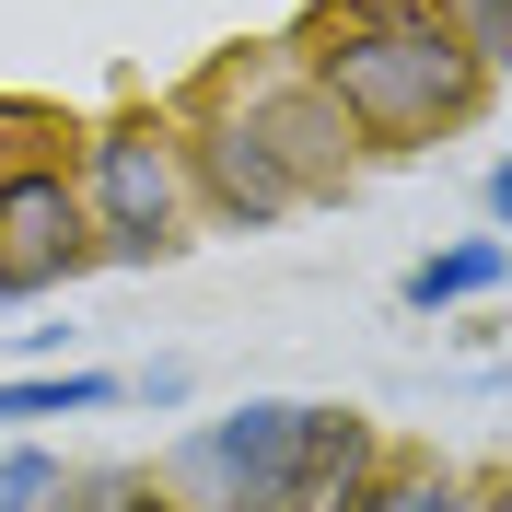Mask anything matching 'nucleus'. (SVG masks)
<instances>
[{
  "instance_id": "nucleus-1",
  "label": "nucleus",
  "mask_w": 512,
  "mask_h": 512,
  "mask_svg": "<svg viewBox=\"0 0 512 512\" xmlns=\"http://www.w3.org/2000/svg\"><path fill=\"white\" fill-rule=\"evenodd\" d=\"M303 82L350 117L361 152H431L466 117H489V82L454 47L443 0H338L326 24H303Z\"/></svg>"
},
{
  "instance_id": "nucleus-2",
  "label": "nucleus",
  "mask_w": 512,
  "mask_h": 512,
  "mask_svg": "<svg viewBox=\"0 0 512 512\" xmlns=\"http://www.w3.org/2000/svg\"><path fill=\"white\" fill-rule=\"evenodd\" d=\"M350 466H373V419L315 396H233L175 443V478L210 512H315Z\"/></svg>"
},
{
  "instance_id": "nucleus-3",
  "label": "nucleus",
  "mask_w": 512,
  "mask_h": 512,
  "mask_svg": "<svg viewBox=\"0 0 512 512\" xmlns=\"http://www.w3.org/2000/svg\"><path fill=\"white\" fill-rule=\"evenodd\" d=\"M82 222L94 268H175L187 256V175H175V128L163 117H105L82 128Z\"/></svg>"
},
{
  "instance_id": "nucleus-4",
  "label": "nucleus",
  "mask_w": 512,
  "mask_h": 512,
  "mask_svg": "<svg viewBox=\"0 0 512 512\" xmlns=\"http://www.w3.org/2000/svg\"><path fill=\"white\" fill-rule=\"evenodd\" d=\"M175 128V175H187V210H210L222 233H280L303 198L280 187V163L256 152V128H245V105L210 82V94L187 105V117H163Z\"/></svg>"
},
{
  "instance_id": "nucleus-5",
  "label": "nucleus",
  "mask_w": 512,
  "mask_h": 512,
  "mask_svg": "<svg viewBox=\"0 0 512 512\" xmlns=\"http://www.w3.org/2000/svg\"><path fill=\"white\" fill-rule=\"evenodd\" d=\"M233 105H245V128H256V152L280 163V187L315 210V198H350V175H361V140H350V117L303 82V70H268V82H222Z\"/></svg>"
},
{
  "instance_id": "nucleus-6",
  "label": "nucleus",
  "mask_w": 512,
  "mask_h": 512,
  "mask_svg": "<svg viewBox=\"0 0 512 512\" xmlns=\"http://www.w3.org/2000/svg\"><path fill=\"white\" fill-rule=\"evenodd\" d=\"M82 268H94V222H82L70 163H0V291L35 303Z\"/></svg>"
},
{
  "instance_id": "nucleus-7",
  "label": "nucleus",
  "mask_w": 512,
  "mask_h": 512,
  "mask_svg": "<svg viewBox=\"0 0 512 512\" xmlns=\"http://www.w3.org/2000/svg\"><path fill=\"white\" fill-rule=\"evenodd\" d=\"M501 268H512L501 233H466V245H431V256H419L408 280H396V303H408V315H454V303H489Z\"/></svg>"
},
{
  "instance_id": "nucleus-8",
  "label": "nucleus",
  "mask_w": 512,
  "mask_h": 512,
  "mask_svg": "<svg viewBox=\"0 0 512 512\" xmlns=\"http://www.w3.org/2000/svg\"><path fill=\"white\" fill-rule=\"evenodd\" d=\"M128 384L117 373H12L0 384V419H94V408H117Z\"/></svg>"
},
{
  "instance_id": "nucleus-9",
  "label": "nucleus",
  "mask_w": 512,
  "mask_h": 512,
  "mask_svg": "<svg viewBox=\"0 0 512 512\" xmlns=\"http://www.w3.org/2000/svg\"><path fill=\"white\" fill-rule=\"evenodd\" d=\"M59 512H187V501L152 489L140 466H94V478H59Z\"/></svg>"
},
{
  "instance_id": "nucleus-10",
  "label": "nucleus",
  "mask_w": 512,
  "mask_h": 512,
  "mask_svg": "<svg viewBox=\"0 0 512 512\" xmlns=\"http://www.w3.org/2000/svg\"><path fill=\"white\" fill-rule=\"evenodd\" d=\"M59 454L47 443H0V512H59Z\"/></svg>"
},
{
  "instance_id": "nucleus-11",
  "label": "nucleus",
  "mask_w": 512,
  "mask_h": 512,
  "mask_svg": "<svg viewBox=\"0 0 512 512\" xmlns=\"http://www.w3.org/2000/svg\"><path fill=\"white\" fill-rule=\"evenodd\" d=\"M443 24H454V47H466L489 82L512 70V0H443Z\"/></svg>"
},
{
  "instance_id": "nucleus-12",
  "label": "nucleus",
  "mask_w": 512,
  "mask_h": 512,
  "mask_svg": "<svg viewBox=\"0 0 512 512\" xmlns=\"http://www.w3.org/2000/svg\"><path fill=\"white\" fill-rule=\"evenodd\" d=\"M59 140H82V128H70L59 105H24V94H0V152H12V163H59Z\"/></svg>"
},
{
  "instance_id": "nucleus-13",
  "label": "nucleus",
  "mask_w": 512,
  "mask_h": 512,
  "mask_svg": "<svg viewBox=\"0 0 512 512\" xmlns=\"http://www.w3.org/2000/svg\"><path fill=\"white\" fill-rule=\"evenodd\" d=\"M128 396H140V408H187V361H140Z\"/></svg>"
},
{
  "instance_id": "nucleus-14",
  "label": "nucleus",
  "mask_w": 512,
  "mask_h": 512,
  "mask_svg": "<svg viewBox=\"0 0 512 512\" xmlns=\"http://www.w3.org/2000/svg\"><path fill=\"white\" fill-rule=\"evenodd\" d=\"M478 222H489V233L512 222V163H478Z\"/></svg>"
},
{
  "instance_id": "nucleus-15",
  "label": "nucleus",
  "mask_w": 512,
  "mask_h": 512,
  "mask_svg": "<svg viewBox=\"0 0 512 512\" xmlns=\"http://www.w3.org/2000/svg\"><path fill=\"white\" fill-rule=\"evenodd\" d=\"M466 512H512V501H501V489H489V478H478V489H466Z\"/></svg>"
},
{
  "instance_id": "nucleus-16",
  "label": "nucleus",
  "mask_w": 512,
  "mask_h": 512,
  "mask_svg": "<svg viewBox=\"0 0 512 512\" xmlns=\"http://www.w3.org/2000/svg\"><path fill=\"white\" fill-rule=\"evenodd\" d=\"M0 315H12V291H0Z\"/></svg>"
}]
</instances>
